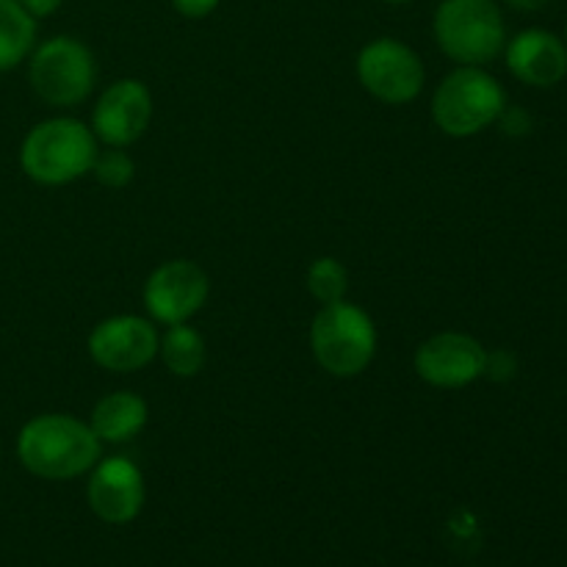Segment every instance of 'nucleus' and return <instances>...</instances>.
I'll use <instances>...</instances> for the list:
<instances>
[{"label":"nucleus","instance_id":"obj_1","mask_svg":"<svg viewBox=\"0 0 567 567\" xmlns=\"http://www.w3.org/2000/svg\"><path fill=\"white\" fill-rule=\"evenodd\" d=\"M100 437L75 415H37L17 437L20 463L39 480L64 482L86 474L100 460Z\"/></svg>","mask_w":567,"mask_h":567},{"label":"nucleus","instance_id":"obj_2","mask_svg":"<svg viewBox=\"0 0 567 567\" xmlns=\"http://www.w3.org/2000/svg\"><path fill=\"white\" fill-rule=\"evenodd\" d=\"M97 155V136L92 127L72 116L39 122L20 150L22 169L42 186H64L89 175Z\"/></svg>","mask_w":567,"mask_h":567},{"label":"nucleus","instance_id":"obj_3","mask_svg":"<svg viewBox=\"0 0 567 567\" xmlns=\"http://www.w3.org/2000/svg\"><path fill=\"white\" fill-rule=\"evenodd\" d=\"M310 347L313 358L327 374L349 377L363 374L377 354V327L371 316L358 305L332 302L321 305L310 324Z\"/></svg>","mask_w":567,"mask_h":567},{"label":"nucleus","instance_id":"obj_4","mask_svg":"<svg viewBox=\"0 0 567 567\" xmlns=\"http://www.w3.org/2000/svg\"><path fill=\"white\" fill-rule=\"evenodd\" d=\"M435 42L460 66H485L504 50L507 28L493 0H443L432 20Z\"/></svg>","mask_w":567,"mask_h":567},{"label":"nucleus","instance_id":"obj_5","mask_svg":"<svg viewBox=\"0 0 567 567\" xmlns=\"http://www.w3.org/2000/svg\"><path fill=\"white\" fill-rule=\"evenodd\" d=\"M507 109L502 83L482 66H457L432 97V120L446 136L468 138L498 122Z\"/></svg>","mask_w":567,"mask_h":567},{"label":"nucleus","instance_id":"obj_6","mask_svg":"<svg viewBox=\"0 0 567 567\" xmlns=\"http://www.w3.org/2000/svg\"><path fill=\"white\" fill-rule=\"evenodd\" d=\"M31 86L39 97L55 109L81 105L97 81L92 50L75 37H53L39 44L31 55Z\"/></svg>","mask_w":567,"mask_h":567},{"label":"nucleus","instance_id":"obj_7","mask_svg":"<svg viewBox=\"0 0 567 567\" xmlns=\"http://www.w3.org/2000/svg\"><path fill=\"white\" fill-rule=\"evenodd\" d=\"M358 78L371 97L388 105H404L419 97L426 72L413 48L399 39L382 37L360 50Z\"/></svg>","mask_w":567,"mask_h":567},{"label":"nucleus","instance_id":"obj_8","mask_svg":"<svg viewBox=\"0 0 567 567\" xmlns=\"http://www.w3.org/2000/svg\"><path fill=\"white\" fill-rule=\"evenodd\" d=\"M210 293L208 275L192 260H166L144 282V308L161 324H183Z\"/></svg>","mask_w":567,"mask_h":567},{"label":"nucleus","instance_id":"obj_9","mask_svg":"<svg viewBox=\"0 0 567 567\" xmlns=\"http://www.w3.org/2000/svg\"><path fill=\"white\" fill-rule=\"evenodd\" d=\"M161 336L153 321L142 316H111L89 336V354L94 363L114 374H131L153 363Z\"/></svg>","mask_w":567,"mask_h":567},{"label":"nucleus","instance_id":"obj_10","mask_svg":"<svg viewBox=\"0 0 567 567\" xmlns=\"http://www.w3.org/2000/svg\"><path fill=\"white\" fill-rule=\"evenodd\" d=\"M153 120L150 89L136 78L116 81L100 94L92 111V133L109 147H127L147 133Z\"/></svg>","mask_w":567,"mask_h":567},{"label":"nucleus","instance_id":"obj_11","mask_svg":"<svg viewBox=\"0 0 567 567\" xmlns=\"http://www.w3.org/2000/svg\"><path fill=\"white\" fill-rule=\"evenodd\" d=\"M487 349L463 332H437L415 352V374L432 388H465L485 371Z\"/></svg>","mask_w":567,"mask_h":567},{"label":"nucleus","instance_id":"obj_12","mask_svg":"<svg viewBox=\"0 0 567 567\" xmlns=\"http://www.w3.org/2000/svg\"><path fill=\"white\" fill-rule=\"evenodd\" d=\"M89 507L105 524H127L142 513L144 476L127 457L97 460L89 480Z\"/></svg>","mask_w":567,"mask_h":567},{"label":"nucleus","instance_id":"obj_13","mask_svg":"<svg viewBox=\"0 0 567 567\" xmlns=\"http://www.w3.org/2000/svg\"><path fill=\"white\" fill-rule=\"evenodd\" d=\"M507 66L526 86L551 89L567 75V44L551 31L529 28L507 44Z\"/></svg>","mask_w":567,"mask_h":567},{"label":"nucleus","instance_id":"obj_14","mask_svg":"<svg viewBox=\"0 0 567 567\" xmlns=\"http://www.w3.org/2000/svg\"><path fill=\"white\" fill-rule=\"evenodd\" d=\"M147 402L138 393L116 391L94 404L89 426L100 443H127L147 426Z\"/></svg>","mask_w":567,"mask_h":567},{"label":"nucleus","instance_id":"obj_15","mask_svg":"<svg viewBox=\"0 0 567 567\" xmlns=\"http://www.w3.org/2000/svg\"><path fill=\"white\" fill-rule=\"evenodd\" d=\"M37 20L22 9L20 0H0V72L20 64L33 50Z\"/></svg>","mask_w":567,"mask_h":567},{"label":"nucleus","instance_id":"obj_16","mask_svg":"<svg viewBox=\"0 0 567 567\" xmlns=\"http://www.w3.org/2000/svg\"><path fill=\"white\" fill-rule=\"evenodd\" d=\"M158 354L175 377H197L205 365V341L186 321L169 324L158 341Z\"/></svg>","mask_w":567,"mask_h":567},{"label":"nucleus","instance_id":"obj_17","mask_svg":"<svg viewBox=\"0 0 567 567\" xmlns=\"http://www.w3.org/2000/svg\"><path fill=\"white\" fill-rule=\"evenodd\" d=\"M305 286H308L310 297L321 305L341 302L347 297L349 288V271L341 260L336 258H319L310 264L308 277H305Z\"/></svg>","mask_w":567,"mask_h":567},{"label":"nucleus","instance_id":"obj_18","mask_svg":"<svg viewBox=\"0 0 567 567\" xmlns=\"http://www.w3.org/2000/svg\"><path fill=\"white\" fill-rule=\"evenodd\" d=\"M133 172H136V166H133V158L125 153V150L111 147V150H103V153L97 150V155H94L92 175L100 186H109V188L127 186V183L133 181Z\"/></svg>","mask_w":567,"mask_h":567},{"label":"nucleus","instance_id":"obj_19","mask_svg":"<svg viewBox=\"0 0 567 567\" xmlns=\"http://www.w3.org/2000/svg\"><path fill=\"white\" fill-rule=\"evenodd\" d=\"M515 369H518V363H515V358L509 352H493V354L487 352L482 377H491V380L504 382V380H513Z\"/></svg>","mask_w":567,"mask_h":567},{"label":"nucleus","instance_id":"obj_20","mask_svg":"<svg viewBox=\"0 0 567 567\" xmlns=\"http://www.w3.org/2000/svg\"><path fill=\"white\" fill-rule=\"evenodd\" d=\"M172 6L188 20H203L219 6V0H172Z\"/></svg>","mask_w":567,"mask_h":567},{"label":"nucleus","instance_id":"obj_21","mask_svg":"<svg viewBox=\"0 0 567 567\" xmlns=\"http://www.w3.org/2000/svg\"><path fill=\"white\" fill-rule=\"evenodd\" d=\"M22 3V9L28 11V14L33 17V20H37V17H50L53 14L55 9H59L61 3H64V0H20Z\"/></svg>","mask_w":567,"mask_h":567},{"label":"nucleus","instance_id":"obj_22","mask_svg":"<svg viewBox=\"0 0 567 567\" xmlns=\"http://www.w3.org/2000/svg\"><path fill=\"white\" fill-rule=\"evenodd\" d=\"M504 3L513 6V9H518V11H537V9H543L548 0H504Z\"/></svg>","mask_w":567,"mask_h":567},{"label":"nucleus","instance_id":"obj_23","mask_svg":"<svg viewBox=\"0 0 567 567\" xmlns=\"http://www.w3.org/2000/svg\"><path fill=\"white\" fill-rule=\"evenodd\" d=\"M385 3H393V6H402V3H410V0H385Z\"/></svg>","mask_w":567,"mask_h":567},{"label":"nucleus","instance_id":"obj_24","mask_svg":"<svg viewBox=\"0 0 567 567\" xmlns=\"http://www.w3.org/2000/svg\"><path fill=\"white\" fill-rule=\"evenodd\" d=\"M565 39H567V28H565Z\"/></svg>","mask_w":567,"mask_h":567}]
</instances>
